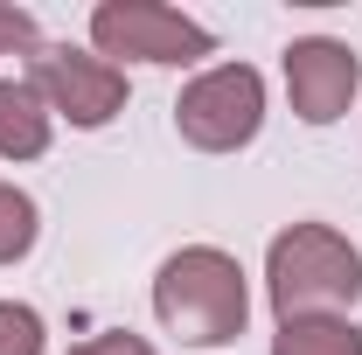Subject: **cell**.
I'll return each instance as SVG.
<instances>
[{"instance_id":"2","label":"cell","mask_w":362,"mask_h":355,"mask_svg":"<svg viewBox=\"0 0 362 355\" xmlns=\"http://www.w3.org/2000/svg\"><path fill=\"white\" fill-rule=\"evenodd\" d=\"M265 300L279 320H320L362 300V251L327 223H286L265 251Z\"/></svg>"},{"instance_id":"6","label":"cell","mask_w":362,"mask_h":355,"mask_svg":"<svg viewBox=\"0 0 362 355\" xmlns=\"http://www.w3.org/2000/svg\"><path fill=\"white\" fill-rule=\"evenodd\" d=\"M362 91V56L334 35H300L286 42V98H293V119L307 126H334Z\"/></svg>"},{"instance_id":"5","label":"cell","mask_w":362,"mask_h":355,"mask_svg":"<svg viewBox=\"0 0 362 355\" xmlns=\"http://www.w3.org/2000/svg\"><path fill=\"white\" fill-rule=\"evenodd\" d=\"M28 84L42 91V105L56 119H70L77 133H98L126 112V63H105L98 49L42 42L28 56Z\"/></svg>"},{"instance_id":"7","label":"cell","mask_w":362,"mask_h":355,"mask_svg":"<svg viewBox=\"0 0 362 355\" xmlns=\"http://www.w3.org/2000/svg\"><path fill=\"white\" fill-rule=\"evenodd\" d=\"M56 112L42 105V91L28 77H0V161H42Z\"/></svg>"},{"instance_id":"3","label":"cell","mask_w":362,"mask_h":355,"mask_svg":"<svg viewBox=\"0 0 362 355\" xmlns=\"http://www.w3.org/2000/svg\"><path fill=\"white\" fill-rule=\"evenodd\" d=\"M265 126V77L251 63H216L202 77H188L175 98V133L195 153H237Z\"/></svg>"},{"instance_id":"10","label":"cell","mask_w":362,"mask_h":355,"mask_svg":"<svg viewBox=\"0 0 362 355\" xmlns=\"http://www.w3.org/2000/svg\"><path fill=\"white\" fill-rule=\"evenodd\" d=\"M0 355H42V313L0 300Z\"/></svg>"},{"instance_id":"9","label":"cell","mask_w":362,"mask_h":355,"mask_svg":"<svg viewBox=\"0 0 362 355\" xmlns=\"http://www.w3.org/2000/svg\"><path fill=\"white\" fill-rule=\"evenodd\" d=\"M35 230H42L35 195H28V188H14V181H0V265L28 258V251H35Z\"/></svg>"},{"instance_id":"4","label":"cell","mask_w":362,"mask_h":355,"mask_svg":"<svg viewBox=\"0 0 362 355\" xmlns=\"http://www.w3.org/2000/svg\"><path fill=\"white\" fill-rule=\"evenodd\" d=\"M90 49L105 63H160V70H181V63H202L216 56V35L202 21H188L160 0H98L90 7Z\"/></svg>"},{"instance_id":"1","label":"cell","mask_w":362,"mask_h":355,"mask_svg":"<svg viewBox=\"0 0 362 355\" xmlns=\"http://www.w3.org/2000/svg\"><path fill=\"white\" fill-rule=\"evenodd\" d=\"M153 313L188 349H230L251 320V279L216 244H181L153 272Z\"/></svg>"},{"instance_id":"11","label":"cell","mask_w":362,"mask_h":355,"mask_svg":"<svg viewBox=\"0 0 362 355\" xmlns=\"http://www.w3.org/2000/svg\"><path fill=\"white\" fill-rule=\"evenodd\" d=\"M35 49H42V28H35V14L0 0V56H35Z\"/></svg>"},{"instance_id":"8","label":"cell","mask_w":362,"mask_h":355,"mask_svg":"<svg viewBox=\"0 0 362 355\" xmlns=\"http://www.w3.org/2000/svg\"><path fill=\"white\" fill-rule=\"evenodd\" d=\"M272 355H362V327L349 313H320V320H279Z\"/></svg>"},{"instance_id":"12","label":"cell","mask_w":362,"mask_h":355,"mask_svg":"<svg viewBox=\"0 0 362 355\" xmlns=\"http://www.w3.org/2000/svg\"><path fill=\"white\" fill-rule=\"evenodd\" d=\"M70 355H153V342H139V334H126V327H105V334L77 342Z\"/></svg>"}]
</instances>
